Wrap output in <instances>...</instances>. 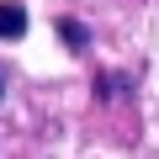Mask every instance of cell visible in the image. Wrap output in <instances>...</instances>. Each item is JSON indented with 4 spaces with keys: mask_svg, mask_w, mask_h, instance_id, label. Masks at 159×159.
I'll return each instance as SVG.
<instances>
[{
    "mask_svg": "<svg viewBox=\"0 0 159 159\" xmlns=\"http://www.w3.org/2000/svg\"><path fill=\"white\" fill-rule=\"evenodd\" d=\"M0 90H6V80H0Z\"/></svg>",
    "mask_w": 159,
    "mask_h": 159,
    "instance_id": "3",
    "label": "cell"
},
{
    "mask_svg": "<svg viewBox=\"0 0 159 159\" xmlns=\"http://www.w3.org/2000/svg\"><path fill=\"white\" fill-rule=\"evenodd\" d=\"M27 32V6H16V0H0V37L16 43Z\"/></svg>",
    "mask_w": 159,
    "mask_h": 159,
    "instance_id": "1",
    "label": "cell"
},
{
    "mask_svg": "<svg viewBox=\"0 0 159 159\" xmlns=\"http://www.w3.org/2000/svg\"><path fill=\"white\" fill-rule=\"evenodd\" d=\"M58 32H64L74 48H85V27H80V21H58Z\"/></svg>",
    "mask_w": 159,
    "mask_h": 159,
    "instance_id": "2",
    "label": "cell"
}]
</instances>
